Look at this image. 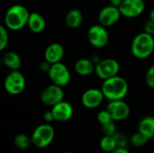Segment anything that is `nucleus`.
<instances>
[{
	"label": "nucleus",
	"mask_w": 154,
	"mask_h": 153,
	"mask_svg": "<svg viewBox=\"0 0 154 153\" xmlns=\"http://www.w3.org/2000/svg\"><path fill=\"white\" fill-rule=\"evenodd\" d=\"M96 65L90 60V59H80L76 61L74 69L76 73L82 77L90 76L95 72Z\"/></svg>",
	"instance_id": "nucleus-17"
},
{
	"label": "nucleus",
	"mask_w": 154,
	"mask_h": 153,
	"mask_svg": "<svg viewBox=\"0 0 154 153\" xmlns=\"http://www.w3.org/2000/svg\"><path fill=\"white\" fill-rule=\"evenodd\" d=\"M25 86V78L19 70L11 71L5 77L4 81L5 90L12 96H17L23 93Z\"/></svg>",
	"instance_id": "nucleus-5"
},
{
	"label": "nucleus",
	"mask_w": 154,
	"mask_h": 153,
	"mask_svg": "<svg viewBox=\"0 0 154 153\" xmlns=\"http://www.w3.org/2000/svg\"><path fill=\"white\" fill-rule=\"evenodd\" d=\"M143 32L154 36V22L148 20L143 25Z\"/></svg>",
	"instance_id": "nucleus-29"
},
{
	"label": "nucleus",
	"mask_w": 154,
	"mask_h": 153,
	"mask_svg": "<svg viewBox=\"0 0 154 153\" xmlns=\"http://www.w3.org/2000/svg\"><path fill=\"white\" fill-rule=\"evenodd\" d=\"M112 153H130L127 149L125 148H117L116 150H115Z\"/></svg>",
	"instance_id": "nucleus-34"
},
{
	"label": "nucleus",
	"mask_w": 154,
	"mask_h": 153,
	"mask_svg": "<svg viewBox=\"0 0 154 153\" xmlns=\"http://www.w3.org/2000/svg\"><path fill=\"white\" fill-rule=\"evenodd\" d=\"M88 40L93 47L104 48L109 41V34L103 25L94 24L88 31Z\"/></svg>",
	"instance_id": "nucleus-9"
},
{
	"label": "nucleus",
	"mask_w": 154,
	"mask_h": 153,
	"mask_svg": "<svg viewBox=\"0 0 154 153\" xmlns=\"http://www.w3.org/2000/svg\"><path fill=\"white\" fill-rule=\"evenodd\" d=\"M51 68V64L49 63L48 61L44 60V61H42L40 63V69L42 72H44V73H49L50 72V69Z\"/></svg>",
	"instance_id": "nucleus-31"
},
{
	"label": "nucleus",
	"mask_w": 154,
	"mask_h": 153,
	"mask_svg": "<svg viewBox=\"0 0 154 153\" xmlns=\"http://www.w3.org/2000/svg\"><path fill=\"white\" fill-rule=\"evenodd\" d=\"M120 70V64L115 59H103L97 65H96L95 73L96 75L104 80L118 76Z\"/></svg>",
	"instance_id": "nucleus-6"
},
{
	"label": "nucleus",
	"mask_w": 154,
	"mask_h": 153,
	"mask_svg": "<svg viewBox=\"0 0 154 153\" xmlns=\"http://www.w3.org/2000/svg\"><path fill=\"white\" fill-rule=\"evenodd\" d=\"M106 110L110 113L115 122L125 120L130 115V106L124 100L108 102Z\"/></svg>",
	"instance_id": "nucleus-11"
},
{
	"label": "nucleus",
	"mask_w": 154,
	"mask_h": 153,
	"mask_svg": "<svg viewBox=\"0 0 154 153\" xmlns=\"http://www.w3.org/2000/svg\"><path fill=\"white\" fill-rule=\"evenodd\" d=\"M5 25H0V50H4L8 44L9 35Z\"/></svg>",
	"instance_id": "nucleus-26"
},
{
	"label": "nucleus",
	"mask_w": 154,
	"mask_h": 153,
	"mask_svg": "<svg viewBox=\"0 0 154 153\" xmlns=\"http://www.w3.org/2000/svg\"><path fill=\"white\" fill-rule=\"evenodd\" d=\"M90 60H91L95 65H97V64L102 60V59H101L97 54H93V55L91 56V58H90Z\"/></svg>",
	"instance_id": "nucleus-32"
},
{
	"label": "nucleus",
	"mask_w": 154,
	"mask_h": 153,
	"mask_svg": "<svg viewBox=\"0 0 154 153\" xmlns=\"http://www.w3.org/2000/svg\"><path fill=\"white\" fill-rule=\"evenodd\" d=\"M148 142H149V139L138 131L135 133H134L130 138V143L132 144V146L135 148H142Z\"/></svg>",
	"instance_id": "nucleus-23"
},
{
	"label": "nucleus",
	"mask_w": 154,
	"mask_h": 153,
	"mask_svg": "<svg viewBox=\"0 0 154 153\" xmlns=\"http://www.w3.org/2000/svg\"><path fill=\"white\" fill-rule=\"evenodd\" d=\"M145 81L150 88L154 89V65L148 69L145 75Z\"/></svg>",
	"instance_id": "nucleus-28"
},
{
	"label": "nucleus",
	"mask_w": 154,
	"mask_h": 153,
	"mask_svg": "<svg viewBox=\"0 0 154 153\" xmlns=\"http://www.w3.org/2000/svg\"><path fill=\"white\" fill-rule=\"evenodd\" d=\"M64 48L60 43L53 42L51 43L45 50L44 59L46 61L51 63V65L61 62V60L64 57Z\"/></svg>",
	"instance_id": "nucleus-15"
},
{
	"label": "nucleus",
	"mask_w": 154,
	"mask_h": 153,
	"mask_svg": "<svg viewBox=\"0 0 154 153\" xmlns=\"http://www.w3.org/2000/svg\"><path fill=\"white\" fill-rule=\"evenodd\" d=\"M64 90L57 85L51 84L47 86L41 93L40 98L43 105L53 107L57 104L64 101Z\"/></svg>",
	"instance_id": "nucleus-8"
},
{
	"label": "nucleus",
	"mask_w": 154,
	"mask_h": 153,
	"mask_svg": "<svg viewBox=\"0 0 154 153\" xmlns=\"http://www.w3.org/2000/svg\"><path fill=\"white\" fill-rule=\"evenodd\" d=\"M138 132L145 135L149 140L154 139V116H145L138 124Z\"/></svg>",
	"instance_id": "nucleus-19"
},
{
	"label": "nucleus",
	"mask_w": 154,
	"mask_h": 153,
	"mask_svg": "<svg viewBox=\"0 0 154 153\" xmlns=\"http://www.w3.org/2000/svg\"><path fill=\"white\" fill-rule=\"evenodd\" d=\"M52 84L60 87H64L70 82L71 75L68 67L62 62H59L51 65L50 72L48 73Z\"/></svg>",
	"instance_id": "nucleus-7"
},
{
	"label": "nucleus",
	"mask_w": 154,
	"mask_h": 153,
	"mask_svg": "<svg viewBox=\"0 0 154 153\" xmlns=\"http://www.w3.org/2000/svg\"><path fill=\"white\" fill-rule=\"evenodd\" d=\"M122 2L123 0H110V5L119 8L120 5H122Z\"/></svg>",
	"instance_id": "nucleus-33"
},
{
	"label": "nucleus",
	"mask_w": 154,
	"mask_h": 153,
	"mask_svg": "<svg viewBox=\"0 0 154 153\" xmlns=\"http://www.w3.org/2000/svg\"><path fill=\"white\" fill-rule=\"evenodd\" d=\"M97 122L98 124L102 126V125H105L108 123H111V122H115L110 115V113L106 109V110H101L98 114H97Z\"/></svg>",
	"instance_id": "nucleus-24"
},
{
	"label": "nucleus",
	"mask_w": 154,
	"mask_h": 153,
	"mask_svg": "<svg viewBox=\"0 0 154 153\" xmlns=\"http://www.w3.org/2000/svg\"><path fill=\"white\" fill-rule=\"evenodd\" d=\"M55 137L54 128L50 124H42L38 125L32 133V145L36 148L43 149L51 145Z\"/></svg>",
	"instance_id": "nucleus-4"
},
{
	"label": "nucleus",
	"mask_w": 154,
	"mask_h": 153,
	"mask_svg": "<svg viewBox=\"0 0 154 153\" xmlns=\"http://www.w3.org/2000/svg\"><path fill=\"white\" fill-rule=\"evenodd\" d=\"M105 96L99 88H88L81 96L82 105L88 109L98 107L104 101Z\"/></svg>",
	"instance_id": "nucleus-13"
},
{
	"label": "nucleus",
	"mask_w": 154,
	"mask_h": 153,
	"mask_svg": "<svg viewBox=\"0 0 154 153\" xmlns=\"http://www.w3.org/2000/svg\"><path fill=\"white\" fill-rule=\"evenodd\" d=\"M144 9V0H123L119 7L121 14L127 18H134L141 15Z\"/></svg>",
	"instance_id": "nucleus-10"
},
{
	"label": "nucleus",
	"mask_w": 154,
	"mask_h": 153,
	"mask_svg": "<svg viewBox=\"0 0 154 153\" xmlns=\"http://www.w3.org/2000/svg\"><path fill=\"white\" fill-rule=\"evenodd\" d=\"M3 62L6 68H8L11 71L19 70L22 60L20 56L14 51H7L4 54Z\"/></svg>",
	"instance_id": "nucleus-20"
},
{
	"label": "nucleus",
	"mask_w": 154,
	"mask_h": 153,
	"mask_svg": "<svg viewBox=\"0 0 154 153\" xmlns=\"http://www.w3.org/2000/svg\"><path fill=\"white\" fill-rule=\"evenodd\" d=\"M28 28L31 32L34 33L42 32L46 27V21L45 18L37 12H32L30 14V18L27 24Z\"/></svg>",
	"instance_id": "nucleus-16"
},
{
	"label": "nucleus",
	"mask_w": 154,
	"mask_h": 153,
	"mask_svg": "<svg viewBox=\"0 0 154 153\" xmlns=\"http://www.w3.org/2000/svg\"><path fill=\"white\" fill-rule=\"evenodd\" d=\"M121 13L119 8L112 6V5H106L103 7L100 12L98 13V22L99 24L103 25L104 27H109L114 24H116L120 17Z\"/></svg>",
	"instance_id": "nucleus-12"
},
{
	"label": "nucleus",
	"mask_w": 154,
	"mask_h": 153,
	"mask_svg": "<svg viewBox=\"0 0 154 153\" xmlns=\"http://www.w3.org/2000/svg\"><path fill=\"white\" fill-rule=\"evenodd\" d=\"M99 146L105 152L112 153L117 149L116 141L113 136H103L100 140Z\"/></svg>",
	"instance_id": "nucleus-22"
},
{
	"label": "nucleus",
	"mask_w": 154,
	"mask_h": 153,
	"mask_svg": "<svg viewBox=\"0 0 154 153\" xmlns=\"http://www.w3.org/2000/svg\"><path fill=\"white\" fill-rule=\"evenodd\" d=\"M102 132L104 133V136H114L117 133L116 125L115 122L108 123L105 125H102Z\"/></svg>",
	"instance_id": "nucleus-27"
},
{
	"label": "nucleus",
	"mask_w": 154,
	"mask_h": 153,
	"mask_svg": "<svg viewBox=\"0 0 154 153\" xmlns=\"http://www.w3.org/2000/svg\"><path fill=\"white\" fill-rule=\"evenodd\" d=\"M149 20L154 22V8L150 12V14H149Z\"/></svg>",
	"instance_id": "nucleus-35"
},
{
	"label": "nucleus",
	"mask_w": 154,
	"mask_h": 153,
	"mask_svg": "<svg viewBox=\"0 0 154 153\" xmlns=\"http://www.w3.org/2000/svg\"><path fill=\"white\" fill-rule=\"evenodd\" d=\"M14 144L16 148L20 150H26L32 144V138L29 137L27 134L19 133L14 137Z\"/></svg>",
	"instance_id": "nucleus-21"
},
{
	"label": "nucleus",
	"mask_w": 154,
	"mask_h": 153,
	"mask_svg": "<svg viewBox=\"0 0 154 153\" xmlns=\"http://www.w3.org/2000/svg\"><path fill=\"white\" fill-rule=\"evenodd\" d=\"M31 13L23 5L15 4L10 6L5 14V26L11 31H19L28 24Z\"/></svg>",
	"instance_id": "nucleus-2"
},
{
	"label": "nucleus",
	"mask_w": 154,
	"mask_h": 153,
	"mask_svg": "<svg viewBox=\"0 0 154 153\" xmlns=\"http://www.w3.org/2000/svg\"><path fill=\"white\" fill-rule=\"evenodd\" d=\"M83 23V15L80 10L74 8L70 9L65 16V23L70 29L79 28Z\"/></svg>",
	"instance_id": "nucleus-18"
},
{
	"label": "nucleus",
	"mask_w": 154,
	"mask_h": 153,
	"mask_svg": "<svg viewBox=\"0 0 154 153\" xmlns=\"http://www.w3.org/2000/svg\"><path fill=\"white\" fill-rule=\"evenodd\" d=\"M51 110L54 115L55 121L60 123H63L70 120L74 114V108L72 105L65 100L51 107Z\"/></svg>",
	"instance_id": "nucleus-14"
},
{
	"label": "nucleus",
	"mask_w": 154,
	"mask_h": 153,
	"mask_svg": "<svg viewBox=\"0 0 154 153\" xmlns=\"http://www.w3.org/2000/svg\"><path fill=\"white\" fill-rule=\"evenodd\" d=\"M113 137H114V139L116 141V143L117 148H125V149H127V146H128L130 141L128 140V138H127V136L125 134L117 132Z\"/></svg>",
	"instance_id": "nucleus-25"
},
{
	"label": "nucleus",
	"mask_w": 154,
	"mask_h": 153,
	"mask_svg": "<svg viewBox=\"0 0 154 153\" xmlns=\"http://www.w3.org/2000/svg\"><path fill=\"white\" fill-rule=\"evenodd\" d=\"M131 51L136 59L149 58L154 51V37L145 32L137 34L132 41Z\"/></svg>",
	"instance_id": "nucleus-3"
},
{
	"label": "nucleus",
	"mask_w": 154,
	"mask_h": 153,
	"mask_svg": "<svg viewBox=\"0 0 154 153\" xmlns=\"http://www.w3.org/2000/svg\"><path fill=\"white\" fill-rule=\"evenodd\" d=\"M43 120L45 121L46 124H50L53 121H55L54 119V115L51 112V110H48L43 114Z\"/></svg>",
	"instance_id": "nucleus-30"
},
{
	"label": "nucleus",
	"mask_w": 154,
	"mask_h": 153,
	"mask_svg": "<svg viewBox=\"0 0 154 153\" xmlns=\"http://www.w3.org/2000/svg\"><path fill=\"white\" fill-rule=\"evenodd\" d=\"M63 153H74V152H70V151H67V152H63Z\"/></svg>",
	"instance_id": "nucleus-36"
},
{
	"label": "nucleus",
	"mask_w": 154,
	"mask_h": 153,
	"mask_svg": "<svg viewBox=\"0 0 154 153\" xmlns=\"http://www.w3.org/2000/svg\"><path fill=\"white\" fill-rule=\"evenodd\" d=\"M100 89L103 92L105 98L109 102L124 100V98L128 94L129 85L124 78L116 76L104 80Z\"/></svg>",
	"instance_id": "nucleus-1"
}]
</instances>
